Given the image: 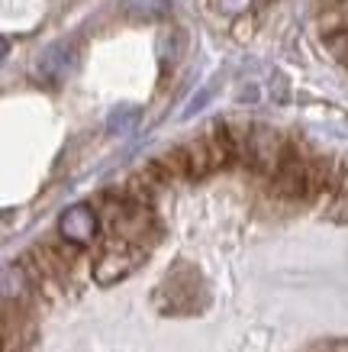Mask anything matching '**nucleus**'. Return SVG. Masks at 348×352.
<instances>
[{"label": "nucleus", "instance_id": "f257e3e1", "mask_svg": "<svg viewBox=\"0 0 348 352\" xmlns=\"http://www.w3.org/2000/svg\"><path fill=\"white\" fill-rule=\"evenodd\" d=\"M235 129V146H239V162L248 171L262 178H275L277 165L284 159L287 139L268 123H252V126H232Z\"/></svg>", "mask_w": 348, "mask_h": 352}, {"label": "nucleus", "instance_id": "f03ea898", "mask_svg": "<svg viewBox=\"0 0 348 352\" xmlns=\"http://www.w3.org/2000/svg\"><path fill=\"white\" fill-rule=\"evenodd\" d=\"M155 307L161 314L181 317V314H194L203 307V281L197 275V268H190L187 262H181L155 291Z\"/></svg>", "mask_w": 348, "mask_h": 352}, {"label": "nucleus", "instance_id": "7ed1b4c3", "mask_svg": "<svg viewBox=\"0 0 348 352\" xmlns=\"http://www.w3.org/2000/svg\"><path fill=\"white\" fill-rule=\"evenodd\" d=\"M313 152H306L300 139H287L284 159L277 165V175L271 178V191L284 201H303L306 197V171H310Z\"/></svg>", "mask_w": 348, "mask_h": 352}, {"label": "nucleus", "instance_id": "20e7f679", "mask_svg": "<svg viewBox=\"0 0 348 352\" xmlns=\"http://www.w3.org/2000/svg\"><path fill=\"white\" fill-rule=\"evenodd\" d=\"M142 258H146V249H142V245L113 239V243H106L104 252L97 256V262H94V281H97V285H104V288H110V285H116V281H123V278L132 275Z\"/></svg>", "mask_w": 348, "mask_h": 352}, {"label": "nucleus", "instance_id": "39448f33", "mask_svg": "<svg viewBox=\"0 0 348 352\" xmlns=\"http://www.w3.org/2000/svg\"><path fill=\"white\" fill-rule=\"evenodd\" d=\"M58 236H62L65 243L71 245H91L97 236V214L94 207H87V204H74L62 214L58 220Z\"/></svg>", "mask_w": 348, "mask_h": 352}, {"label": "nucleus", "instance_id": "423d86ee", "mask_svg": "<svg viewBox=\"0 0 348 352\" xmlns=\"http://www.w3.org/2000/svg\"><path fill=\"white\" fill-rule=\"evenodd\" d=\"M338 178V162L332 155H313L310 159V171H306V197L303 204H329L332 191H336Z\"/></svg>", "mask_w": 348, "mask_h": 352}, {"label": "nucleus", "instance_id": "0eeeda50", "mask_svg": "<svg viewBox=\"0 0 348 352\" xmlns=\"http://www.w3.org/2000/svg\"><path fill=\"white\" fill-rule=\"evenodd\" d=\"M71 65H74V45L71 43H55L39 55L36 75L43 78V81H49V85H58V81L71 72Z\"/></svg>", "mask_w": 348, "mask_h": 352}, {"label": "nucleus", "instance_id": "6e6552de", "mask_svg": "<svg viewBox=\"0 0 348 352\" xmlns=\"http://www.w3.org/2000/svg\"><path fill=\"white\" fill-rule=\"evenodd\" d=\"M174 0H126V16L136 23H159L171 16Z\"/></svg>", "mask_w": 348, "mask_h": 352}, {"label": "nucleus", "instance_id": "1a4fd4ad", "mask_svg": "<svg viewBox=\"0 0 348 352\" xmlns=\"http://www.w3.org/2000/svg\"><path fill=\"white\" fill-rule=\"evenodd\" d=\"M326 217L336 223H348V159L338 162V178H336V191L326 204Z\"/></svg>", "mask_w": 348, "mask_h": 352}, {"label": "nucleus", "instance_id": "9d476101", "mask_svg": "<svg viewBox=\"0 0 348 352\" xmlns=\"http://www.w3.org/2000/svg\"><path fill=\"white\" fill-rule=\"evenodd\" d=\"M184 149H187V162H190V178H207V175L216 171L213 155H210V146H207V139L203 136L184 142Z\"/></svg>", "mask_w": 348, "mask_h": 352}, {"label": "nucleus", "instance_id": "9b49d317", "mask_svg": "<svg viewBox=\"0 0 348 352\" xmlns=\"http://www.w3.org/2000/svg\"><path fill=\"white\" fill-rule=\"evenodd\" d=\"M184 45H187L184 30H165L161 32L159 36V62H161V68L178 65V58L184 55Z\"/></svg>", "mask_w": 348, "mask_h": 352}, {"label": "nucleus", "instance_id": "f8f14e48", "mask_svg": "<svg viewBox=\"0 0 348 352\" xmlns=\"http://www.w3.org/2000/svg\"><path fill=\"white\" fill-rule=\"evenodd\" d=\"M326 49L332 52V58H336V62L348 65V26L329 36V39H326Z\"/></svg>", "mask_w": 348, "mask_h": 352}, {"label": "nucleus", "instance_id": "ddd939ff", "mask_svg": "<svg viewBox=\"0 0 348 352\" xmlns=\"http://www.w3.org/2000/svg\"><path fill=\"white\" fill-rule=\"evenodd\" d=\"M252 3L255 0H216V7H220L222 13H245Z\"/></svg>", "mask_w": 348, "mask_h": 352}]
</instances>
